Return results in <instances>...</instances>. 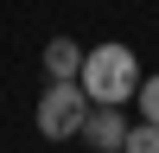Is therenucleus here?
Segmentation results:
<instances>
[{
	"label": "nucleus",
	"instance_id": "5",
	"mask_svg": "<svg viewBox=\"0 0 159 153\" xmlns=\"http://www.w3.org/2000/svg\"><path fill=\"white\" fill-rule=\"evenodd\" d=\"M121 153H159V128H153V121H127Z\"/></svg>",
	"mask_w": 159,
	"mask_h": 153
},
{
	"label": "nucleus",
	"instance_id": "1",
	"mask_svg": "<svg viewBox=\"0 0 159 153\" xmlns=\"http://www.w3.org/2000/svg\"><path fill=\"white\" fill-rule=\"evenodd\" d=\"M76 83H83L89 102H108V109H121L127 96L140 89V58L127 45H96L83 51V70H76Z\"/></svg>",
	"mask_w": 159,
	"mask_h": 153
},
{
	"label": "nucleus",
	"instance_id": "4",
	"mask_svg": "<svg viewBox=\"0 0 159 153\" xmlns=\"http://www.w3.org/2000/svg\"><path fill=\"white\" fill-rule=\"evenodd\" d=\"M83 70V45L76 38H45V76H76Z\"/></svg>",
	"mask_w": 159,
	"mask_h": 153
},
{
	"label": "nucleus",
	"instance_id": "3",
	"mask_svg": "<svg viewBox=\"0 0 159 153\" xmlns=\"http://www.w3.org/2000/svg\"><path fill=\"white\" fill-rule=\"evenodd\" d=\"M83 140H89L96 153H121V140H127V115L108 109V102H89V115H83Z\"/></svg>",
	"mask_w": 159,
	"mask_h": 153
},
{
	"label": "nucleus",
	"instance_id": "2",
	"mask_svg": "<svg viewBox=\"0 0 159 153\" xmlns=\"http://www.w3.org/2000/svg\"><path fill=\"white\" fill-rule=\"evenodd\" d=\"M83 115H89V96L76 76H45V96H38V134L45 140H76L83 134Z\"/></svg>",
	"mask_w": 159,
	"mask_h": 153
},
{
	"label": "nucleus",
	"instance_id": "6",
	"mask_svg": "<svg viewBox=\"0 0 159 153\" xmlns=\"http://www.w3.org/2000/svg\"><path fill=\"white\" fill-rule=\"evenodd\" d=\"M134 96H140V121H153V128H159V76H140Z\"/></svg>",
	"mask_w": 159,
	"mask_h": 153
}]
</instances>
